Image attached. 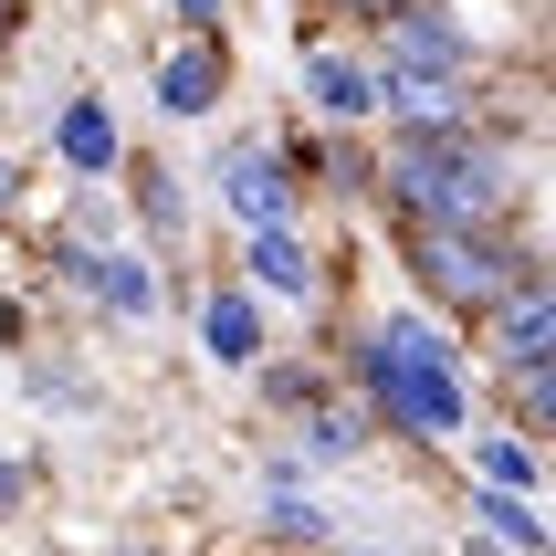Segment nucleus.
<instances>
[{
  "instance_id": "obj_1",
  "label": "nucleus",
  "mask_w": 556,
  "mask_h": 556,
  "mask_svg": "<svg viewBox=\"0 0 556 556\" xmlns=\"http://www.w3.org/2000/svg\"><path fill=\"white\" fill-rule=\"evenodd\" d=\"M357 389H368V409L389 431H409V441H463L472 431L463 357H452V337L420 326V315H389V326L357 337Z\"/></svg>"
},
{
  "instance_id": "obj_2",
  "label": "nucleus",
  "mask_w": 556,
  "mask_h": 556,
  "mask_svg": "<svg viewBox=\"0 0 556 556\" xmlns=\"http://www.w3.org/2000/svg\"><path fill=\"white\" fill-rule=\"evenodd\" d=\"M378 189L409 211V231H494L504 220V148L494 137H400L378 157Z\"/></svg>"
},
{
  "instance_id": "obj_3",
  "label": "nucleus",
  "mask_w": 556,
  "mask_h": 556,
  "mask_svg": "<svg viewBox=\"0 0 556 556\" xmlns=\"http://www.w3.org/2000/svg\"><path fill=\"white\" fill-rule=\"evenodd\" d=\"M409 283L452 315H504L535 274L504 231H409Z\"/></svg>"
},
{
  "instance_id": "obj_4",
  "label": "nucleus",
  "mask_w": 556,
  "mask_h": 556,
  "mask_svg": "<svg viewBox=\"0 0 556 556\" xmlns=\"http://www.w3.org/2000/svg\"><path fill=\"white\" fill-rule=\"evenodd\" d=\"M378 74H420V85H463L472 74V42L441 0H409L400 22H378Z\"/></svg>"
},
{
  "instance_id": "obj_5",
  "label": "nucleus",
  "mask_w": 556,
  "mask_h": 556,
  "mask_svg": "<svg viewBox=\"0 0 556 556\" xmlns=\"http://www.w3.org/2000/svg\"><path fill=\"white\" fill-rule=\"evenodd\" d=\"M211 189L242 231H294V168L274 148H220L211 157Z\"/></svg>"
},
{
  "instance_id": "obj_6",
  "label": "nucleus",
  "mask_w": 556,
  "mask_h": 556,
  "mask_svg": "<svg viewBox=\"0 0 556 556\" xmlns=\"http://www.w3.org/2000/svg\"><path fill=\"white\" fill-rule=\"evenodd\" d=\"M483 337H494V368L504 378H515V368H556V274H535L504 315H483Z\"/></svg>"
},
{
  "instance_id": "obj_7",
  "label": "nucleus",
  "mask_w": 556,
  "mask_h": 556,
  "mask_svg": "<svg viewBox=\"0 0 556 556\" xmlns=\"http://www.w3.org/2000/svg\"><path fill=\"white\" fill-rule=\"evenodd\" d=\"M53 263H63V283H85V294H94L105 315H148V305H157V274L137 263V252H94V242H63Z\"/></svg>"
},
{
  "instance_id": "obj_8",
  "label": "nucleus",
  "mask_w": 556,
  "mask_h": 556,
  "mask_svg": "<svg viewBox=\"0 0 556 556\" xmlns=\"http://www.w3.org/2000/svg\"><path fill=\"white\" fill-rule=\"evenodd\" d=\"M305 94H315L337 126H357V116H378V63L337 53V42H315V53H305Z\"/></svg>"
},
{
  "instance_id": "obj_9",
  "label": "nucleus",
  "mask_w": 556,
  "mask_h": 556,
  "mask_svg": "<svg viewBox=\"0 0 556 556\" xmlns=\"http://www.w3.org/2000/svg\"><path fill=\"white\" fill-rule=\"evenodd\" d=\"M53 148H63L74 179H105V168H116V105H105V94H74L53 116Z\"/></svg>"
},
{
  "instance_id": "obj_10",
  "label": "nucleus",
  "mask_w": 556,
  "mask_h": 556,
  "mask_svg": "<svg viewBox=\"0 0 556 556\" xmlns=\"http://www.w3.org/2000/svg\"><path fill=\"white\" fill-rule=\"evenodd\" d=\"M157 105H168V116H211L220 105V42L211 31H189L179 53L157 63Z\"/></svg>"
},
{
  "instance_id": "obj_11",
  "label": "nucleus",
  "mask_w": 556,
  "mask_h": 556,
  "mask_svg": "<svg viewBox=\"0 0 556 556\" xmlns=\"http://www.w3.org/2000/svg\"><path fill=\"white\" fill-rule=\"evenodd\" d=\"M472 526H483V556H556V535H546V515H535L526 494H494V483H483V494H472Z\"/></svg>"
},
{
  "instance_id": "obj_12",
  "label": "nucleus",
  "mask_w": 556,
  "mask_h": 556,
  "mask_svg": "<svg viewBox=\"0 0 556 556\" xmlns=\"http://www.w3.org/2000/svg\"><path fill=\"white\" fill-rule=\"evenodd\" d=\"M200 346H211L220 368H263V315H252L242 294H211V305H200Z\"/></svg>"
},
{
  "instance_id": "obj_13",
  "label": "nucleus",
  "mask_w": 556,
  "mask_h": 556,
  "mask_svg": "<svg viewBox=\"0 0 556 556\" xmlns=\"http://www.w3.org/2000/svg\"><path fill=\"white\" fill-rule=\"evenodd\" d=\"M252 526L283 535V546H326V515L294 494V463H274V483H263V504H252Z\"/></svg>"
},
{
  "instance_id": "obj_14",
  "label": "nucleus",
  "mask_w": 556,
  "mask_h": 556,
  "mask_svg": "<svg viewBox=\"0 0 556 556\" xmlns=\"http://www.w3.org/2000/svg\"><path fill=\"white\" fill-rule=\"evenodd\" d=\"M472 472H483L494 494H535V472H546V463H535L526 431H483V441H472Z\"/></svg>"
},
{
  "instance_id": "obj_15",
  "label": "nucleus",
  "mask_w": 556,
  "mask_h": 556,
  "mask_svg": "<svg viewBox=\"0 0 556 556\" xmlns=\"http://www.w3.org/2000/svg\"><path fill=\"white\" fill-rule=\"evenodd\" d=\"M368 452V409H346V400H326L305 420V463H357Z\"/></svg>"
},
{
  "instance_id": "obj_16",
  "label": "nucleus",
  "mask_w": 556,
  "mask_h": 556,
  "mask_svg": "<svg viewBox=\"0 0 556 556\" xmlns=\"http://www.w3.org/2000/svg\"><path fill=\"white\" fill-rule=\"evenodd\" d=\"M252 274L274 283V294H315V263H305L294 231H252Z\"/></svg>"
},
{
  "instance_id": "obj_17",
  "label": "nucleus",
  "mask_w": 556,
  "mask_h": 556,
  "mask_svg": "<svg viewBox=\"0 0 556 556\" xmlns=\"http://www.w3.org/2000/svg\"><path fill=\"white\" fill-rule=\"evenodd\" d=\"M137 220H148L157 242H179V220H189V200H179V179H168V168H148V179H137Z\"/></svg>"
},
{
  "instance_id": "obj_18",
  "label": "nucleus",
  "mask_w": 556,
  "mask_h": 556,
  "mask_svg": "<svg viewBox=\"0 0 556 556\" xmlns=\"http://www.w3.org/2000/svg\"><path fill=\"white\" fill-rule=\"evenodd\" d=\"M504 400H515V420L556 431V368H515V378H504Z\"/></svg>"
},
{
  "instance_id": "obj_19",
  "label": "nucleus",
  "mask_w": 556,
  "mask_h": 556,
  "mask_svg": "<svg viewBox=\"0 0 556 556\" xmlns=\"http://www.w3.org/2000/svg\"><path fill=\"white\" fill-rule=\"evenodd\" d=\"M263 400H283V409H305V400H315V368H263Z\"/></svg>"
},
{
  "instance_id": "obj_20",
  "label": "nucleus",
  "mask_w": 556,
  "mask_h": 556,
  "mask_svg": "<svg viewBox=\"0 0 556 556\" xmlns=\"http://www.w3.org/2000/svg\"><path fill=\"white\" fill-rule=\"evenodd\" d=\"M168 11H179L189 31H211V22H220V0H168Z\"/></svg>"
},
{
  "instance_id": "obj_21",
  "label": "nucleus",
  "mask_w": 556,
  "mask_h": 556,
  "mask_svg": "<svg viewBox=\"0 0 556 556\" xmlns=\"http://www.w3.org/2000/svg\"><path fill=\"white\" fill-rule=\"evenodd\" d=\"M22 483H31L22 463H0V515H11V504H22Z\"/></svg>"
},
{
  "instance_id": "obj_22",
  "label": "nucleus",
  "mask_w": 556,
  "mask_h": 556,
  "mask_svg": "<svg viewBox=\"0 0 556 556\" xmlns=\"http://www.w3.org/2000/svg\"><path fill=\"white\" fill-rule=\"evenodd\" d=\"M357 11H368V22H400V11H409V0H357Z\"/></svg>"
},
{
  "instance_id": "obj_23",
  "label": "nucleus",
  "mask_w": 556,
  "mask_h": 556,
  "mask_svg": "<svg viewBox=\"0 0 556 556\" xmlns=\"http://www.w3.org/2000/svg\"><path fill=\"white\" fill-rule=\"evenodd\" d=\"M0 211H11V168H0Z\"/></svg>"
},
{
  "instance_id": "obj_24",
  "label": "nucleus",
  "mask_w": 556,
  "mask_h": 556,
  "mask_svg": "<svg viewBox=\"0 0 556 556\" xmlns=\"http://www.w3.org/2000/svg\"><path fill=\"white\" fill-rule=\"evenodd\" d=\"M346 556H389V546H346Z\"/></svg>"
},
{
  "instance_id": "obj_25",
  "label": "nucleus",
  "mask_w": 556,
  "mask_h": 556,
  "mask_svg": "<svg viewBox=\"0 0 556 556\" xmlns=\"http://www.w3.org/2000/svg\"><path fill=\"white\" fill-rule=\"evenodd\" d=\"M0 31H11V0H0Z\"/></svg>"
},
{
  "instance_id": "obj_26",
  "label": "nucleus",
  "mask_w": 556,
  "mask_h": 556,
  "mask_svg": "<svg viewBox=\"0 0 556 556\" xmlns=\"http://www.w3.org/2000/svg\"><path fill=\"white\" fill-rule=\"evenodd\" d=\"M126 556H157V546H126Z\"/></svg>"
}]
</instances>
